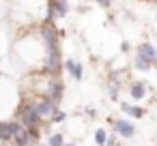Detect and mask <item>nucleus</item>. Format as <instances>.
Masks as SVG:
<instances>
[{
    "instance_id": "nucleus-1",
    "label": "nucleus",
    "mask_w": 157,
    "mask_h": 146,
    "mask_svg": "<svg viewBox=\"0 0 157 146\" xmlns=\"http://www.w3.org/2000/svg\"><path fill=\"white\" fill-rule=\"evenodd\" d=\"M15 116H17V120H20L26 129H35V127H41V125H43V118L39 116V112H37V107H35V101L20 105V110H17Z\"/></svg>"
},
{
    "instance_id": "nucleus-2",
    "label": "nucleus",
    "mask_w": 157,
    "mask_h": 146,
    "mask_svg": "<svg viewBox=\"0 0 157 146\" xmlns=\"http://www.w3.org/2000/svg\"><path fill=\"white\" fill-rule=\"evenodd\" d=\"M24 125L20 120H0V144H9L15 140L17 131L22 129Z\"/></svg>"
},
{
    "instance_id": "nucleus-3",
    "label": "nucleus",
    "mask_w": 157,
    "mask_h": 146,
    "mask_svg": "<svg viewBox=\"0 0 157 146\" xmlns=\"http://www.w3.org/2000/svg\"><path fill=\"white\" fill-rule=\"evenodd\" d=\"M35 107H37V112H39L41 118H50V120H52V116L58 112V105H56L54 101H50L48 97L37 99V101H35Z\"/></svg>"
},
{
    "instance_id": "nucleus-4",
    "label": "nucleus",
    "mask_w": 157,
    "mask_h": 146,
    "mask_svg": "<svg viewBox=\"0 0 157 146\" xmlns=\"http://www.w3.org/2000/svg\"><path fill=\"white\" fill-rule=\"evenodd\" d=\"M63 92H65V86H63V82L56 77V80H50L48 82V88H45V97L50 99V101H54L56 105L60 103V99H63Z\"/></svg>"
},
{
    "instance_id": "nucleus-5",
    "label": "nucleus",
    "mask_w": 157,
    "mask_h": 146,
    "mask_svg": "<svg viewBox=\"0 0 157 146\" xmlns=\"http://www.w3.org/2000/svg\"><path fill=\"white\" fill-rule=\"evenodd\" d=\"M136 54H140L144 60H148L151 65H155V67H157V47H155L153 43H148V41L140 43V45L136 47Z\"/></svg>"
},
{
    "instance_id": "nucleus-6",
    "label": "nucleus",
    "mask_w": 157,
    "mask_h": 146,
    "mask_svg": "<svg viewBox=\"0 0 157 146\" xmlns=\"http://www.w3.org/2000/svg\"><path fill=\"white\" fill-rule=\"evenodd\" d=\"M114 133L121 135V137H133L136 135V127H133L131 120L121 118V120H114Z\"/></svg>"
},
{
    "instance_id": "nucleus-7",
    "label": "nucleus",
    "mask_w": 157,
    "mask_h": 146,
    "mask_svg": "<svg viewBox=\"0 0 157 146\" xmlns=\"http://www.w3.org/2000/svg\"><path fill=\"white\" fill-rule=\"evenodd\" d=\"M65 69H67V73H69L75 82H82V77H84V67H82L78 60L67 58V60H65Z\"/></svg>"
},
{
    "instance_id": "nucleus-8",
    "label": "nucleus",
    "mask_w": 157,
    "mask_h": 146,
    "mask_svg": "<svg viewBox=\"0 0 157 146\" xmlns=\"http://www.w3.org/2000/svg\"><path fill=\"white\" fill-rule=\"evenodd\" d=\"M48 9L54 11L56 20H58V17H67V13H69V2H67V0H50Z\"/></svg>"
},
{
    "instance_id": "nucleus-9",
    "label": "nucleus",
    "mask_w": 157,
    "mask_h": 146,
    "mask_svg": "<svg viewBox=\"0 0 157 146\" xmlns=\"http://www.w3.org/2000/svg\"><path fill=\"white\" fill-rule=\"evenodd\" d=\"M118 103H121V110H123L127 116H131V118H142V116L146 114V110L140 107V105H129V103H125V101H118Z\"/></svg>"
},
{
    "instance_id": "nucleus-10",
    "label": "nucleus",
    "mask_w": 157,
    "mask_h": 146,
    "mask_svg": "<svg viewBox=\"0 0 157 146\" xmlns=\"http://www.w3.org/2000/svg\"><path fill=\"white\" fill-rule=\"evenodd\" d=\"M13 144H15V146H33L35 142H33V135H30V131H28L26 127H22V129L17 131V135H15Z\"/></svg>"
},
{
    "instance_id": "nucleus-11",
    "label": "nucleus",
    "mask_w": 157,
    "mask_h": 146,
    "mask_svg": "<svg viewBox=\"0 0 157 146\" xmlns=\"http://www.w3.org/2000/svg\"><path fill=\"white\" fill-rule=\"evenodd\" d=\"M129 95L138 101V99H144L146 97V84L144 82H133L131 86H129Z\"/></svg>"
},
{
    "instance_id": "nucleus-12",
    "label": "nucleus",
    "mask_w": 157,
    "mask_h": 146,
    "mask_svg": "<svg viewBox=\"0 0 157 146\" xmlns=\"http://www.w3.org/2000/svg\"><path fill=\"white\" fill-rule=\"evenodd\" d=\"M133 67H136L138 71H151V67H153V65H151L148 60H144L140 54H136V56H133Z\"/></svg>"
},
{
    "instance_id": "nucleus-13",
    "label": "nucleus",
    "mask_w": 157,
    "mask_h": 146,
    "mask_svg": "<svg viewBox=\"0 0 157 146\" xmlns=\"http://www.w3.org/2000/svg\"><path fill=\"white\" fill-rule=\"evenodd\" d=\"M67 142H65V137H63V133H52L50 137H48V146H65Z\"/></svg>"
},
{
    "instance_id": "nucleus-14",
    "label": "nucleus",
    "mask_w": 157,
    "mask_h": 146,
    "mask_svg": "<svg viewBox=\"0 0 157 146\" xmlns=\"http://www.w3.org/2000/svg\"><path fill=\"white\" fill-rule=\"evenodd\" d=\"M105 142H108L105 129H97V131H95V144H97V146H105Z\"/></svg>"
},
{
    "instance_id": "nucleus-15",
    "label": "nucleus",
    "mask_w": 157,
    "mask_h": 146,
    "mask_svg": "<svg viewBox=\"0 0 157 146\" xmlns=\"http://www.w3.org/2000/svg\"><path fill=\"white\" fill-rule=\"evenodd\" d=\"M65 118H67V114H65L63 110H58V112H56V114L52 116V120H50V122H63Z\"/></svg>"
},
{
    "instance_id": "nucleus-16",
    "label": "nucleus",
    "mask_w": 157,
    "mask_h": 146,
    "mask_svg": "<svg viewBox=\"0 0 157 146\" xmlns=\"http://www.w3.org/2000/svg\"><path fill=\"white\" fill-rule=\"evenodd\" d=\"M95 2H97L101 9H110V7H112V0H95Z\"/></svg>"
},
{
    "instance_id": "nucleus-17",
    "label": "nucleus",
    "mask_w": 157,
    "mask_h": 146,
    "mask_svg": "<svg viewBox=\"0 0 157 146\" xmlns=\"http://www.w3.org/2000/svg\"><path fill=\"white\" fill-rule=\"evenodd\" d=\"M121 52H123V54H129V52H131V43H129V41H123V43H121Z\"/></svg>"
},
{
    "instance_id": "nucleus-18",
    "label": "nucleus",
    "mask_w": 157,
    "mask_h": 146,
    "mask_svg": "<svg viewBox=\"0 0 157 146\" xmlns=\"http://www.w3.org/2000/svg\"><path fill=\"white\" fill-rule=\"evenodd\" d=\"M65 146H75V144H73V142H67V144H65Z\"/></svg>"
},
{
    "instance_id": "nucleus-19",
    "label": "nucleus",
    "mask_w": 157,
    "mask_h": 146,
    "mask_svg": "<svg viewBox=\"0 0 157 146\" xmlns=\"http://www.w3.org/2000/svg\"><path fill=\"white\" fill-rule=\"evenodd\" d=\"M33 146H48V144H33Z\"/></svg>"
},
{
    "instance_id": "nucleus-20",
    "label": "nucleus",
    "mask_w": 157,
    "mask_h": 146,
    "mask_svg": "<svg viewBox=\"0 0 157 146\" xmlns=\"http://www.w3.org/2000/svg\"><path fill=\"white\" fill-rule=\"evenodd\" d=\"M155 75H157V69H155Z\"/></svg>"
}]
</instances>
